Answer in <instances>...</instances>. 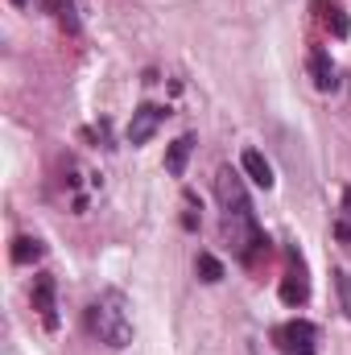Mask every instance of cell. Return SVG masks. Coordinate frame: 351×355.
Returning a JSON list of instances; mask_svg holds the SVG:
<instances>
[{
    "label": "cell",
    "mask_w": 351,
    "mask_h": 355,
    "mask_svg": "<svg viewBox=\"0 0 351 355\" xmlns=\"http://www.w3.org/2000/svg\"><path fill=\"white\" fill-rule=\"evenodd\" d=\"M215 198H219V207H223V236H228L232 252H236L244 265H252L264 248H268V240H264L261 223H257V215H252V202H248V190H244L240 174H232L228 166L215 174Z\"/></svg>",
    "instance_id": "6da1fadb"
},
{
    "label": "cell",
    "mask_w": 351,
    "mask_h": 355,
    "mask_svg": "<svg viewBox=\"0 0 351 355\" xmlns=\"http://www.w3.org/2000/svg\"><path fill=\"white\" fill-rule=\"evenodd\" d=\"M87 331L108 347L132 343V314H128V297L120 289H103L87 306Z\"/></svg>",
    "instance_id": "7a4b0ae2"
},
{
    "label": "cell",
    "mask_w": 351,
    "mask_h": 355,
    "mask_svg": "<svg viewBox=\"0 0 351 355\" xmlns=\"http://www.w3.org/2000/svg\"><path fill=\"white\" fill-rule=\"evenodd\" d=\"M273 343L281 355H318V327L306 322V318H293V322H281L273 331Z\"/></svg>",
    "instance_id": "3957f363"
},
{
    "label": "cell",
    "mask_w": 351,
    "mask_h": 355,
    "mask_svg": "<svg viewBox=\"0 0 351 355\" xmlns=\"http://www.w3.org/2000/svg\"><path fill=\"white\" fill-rule=\"evenodd\" d=\"M166 116H170L166 107H157V103H141V107L132 112V120H128V145H145V141H153V132L162 128Z\"/></svg>",
    "instance_id": "277c9868"
},
{
    "label": "cell",
    "mask_w": 351,
    "mask_h": 355,
    "mask_svg": "<svg viewBox=\"0 0 351 355\" xmlns=\"http://www.w3.org/2000/svg\"><path fill=\"white\" fill-rule=\"evenodd\" d=\"M33 310L42 314V322L54 331L58 327V306H54V277L50 272H37L33 277Z\"/></svg>",
    "instance_id": "5b68a950"
},
{
    "label": "cell",
    "mask_w": 351,
    "mask_h": 355,
    "mask_svg": "<svg viewBox=\"0 0 351 355\" xmlns=\"http://www.w3.org/2000/svg\"><path fill=\"white\" fill-rule=\"evenodd\" d=\"M281 297L289 302V306H302L306 297H310V281H306V268L298 257H289V272H285V281H281Z\"/></svg>",
    "instance_id": "8992f818"
},
{
    "label": "cell",
    "mask_w": 351,
    "mask_h": 355,
    "mask_svg": "<svg viewBox=\"0 0 351 355\" xmlns=\"http://www.w3.org/2000/svg\"><path fill=\"white\" fill-rule=\"evenodd\" d=\"M310 79H314V87L318 91H335L339 87V71H335V62H331L327 50H314V54H310Z\"/></svg>",
    "instance_id": "52a82bcc"
},
{
    "label": "cell",
    "mask_w": 351,
    "mask_h": 355,
    "mask_svg": "<svg viewBox=\"0 0 351 355\" xmlns=\"http://www.w3.org/2000/svg\"><path fill=\"white\" fill-rule=\"evenodd\" d=\"M190 153H194V137L186 132V137H178L174 145L166 149V170H170L174 178H182V174H186V162H190Z\"/></svg>",
    "instance_id": "ba28073f"
},
{
    "label": "cell",
    "mask_w": 351,
    "mask_h": 355,
    "mask_svg": "<svg viewBox=\"0 0 351 355\" xmlns=\"http://www.w3.org/2000/svg\"><path fill=\"white\" fill-rule=\"evenodd\" d=\"M240 166H244V174L252 178L257 186H273V166L264 162V153H257V149H244V157H240Z\"/></svg>",
    "instance_id": "9c48e42d"
},
{
    "label": "cell",
    "mask_w": 351,
    "mask_h": 355,
    "mask_svg": "<svg viewBox=\"0 0 351 355\" xmlns=\"http://www.w3.org/2000/svg\"><path fill=\"white\" fill-rule=\"evenodd\" d=\"M42 240H33V236H21V240H12V261L17 265H33V261H42Z\"/></svg>",
    "instance_id": "30bf717a"
},
{
    "label": "cell",
    "mask_w": 351,
    "mask_h": 355,
    "mask_svg": "<svg viewBox=\"0 0 351 355\" xmlns=\"http://www.w3.org/2000/svg\"><path fill=\"white\" fill-rule=\"evenodd\" d=\"M318 8H323V21H327V29H331L335 37H348V33H351L348 12H343L339 4H318Z\"/></svg>",
    "instance_id": "8fae6325"
},
{
    "label": "cell",
    "mask_w": 351,
    "mask_h": 355,
    "mask_svg": "<svg viewBox=\"0 0 351 355\" xmlns=\"http://www.w3.org/2000/svg\"><path fill=\"white\" fill-rule=\"evenodd\" d=\"M42 8L54 12L67 29H79V21H75V4H71V0H42Z\"/></svg>",
    "instance_id": "7c38bea8"
},
{
    "label": "cell",
    "mask_w": 351,
    "mask_h": 355,
    "mask_svg": "<svg viewBox=\"0 0 351 355\" xmlns=\"http://www.w3.org/2000/svg\"><path fill=\"white\" fill-rule=\"evenodd\" d=\"M198 277H203V281H211V285H215V281H223V265H219V261H215V257H211V252H198Z\"/></svg>",
    "instance_id": "4fadbf2b"
},
{
    "label": "cell",
    "mask_w": 351,
    "mask_h": 355,
    "mask_svg": "<svg viewBox=\"0 0 351 355\" xmlns=\"http://www.w3.org/2000/svg\"><path fill=\"white\" fill-rule=\"evenodd\" d=\"M339 297H343V310L351 318V272H339Z\"/></svg>",
    "instance_id": "5bb4252c"
},
{
    "label": "cell",
    "mask_w": 351,
    "mask_h": 355,
    "mask_svg": "<svg viewBox=\"0 0 351 355\" xmlns=\"http://www.w3.org/2000/svg\"><path fill=\"white\" fill-rule=\"evenodd\" d=\"M17 4H29V0H17Z\"/></svg>",
    "instance_id": "9a60e30c"
}]
</instances>
